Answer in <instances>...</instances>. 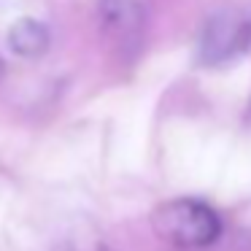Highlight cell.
<instances>
[{
  "instance_id": "obj_2",
  "label": "cell",
  "mask_w": 251,
  "mask_h": 251,
  "mask_svg": "<svg viewBox=\"0 0 251 251\" xmlns=\"http://www.w3.org/2000/svg\"><path fill=\"white\" fill-rule=\"evenodd\" d=\"M251 46V17L240 11H219L205 22L200 38V60L222 65Z\"/></svg>"
},
{
  "instance_id": "obj_4",
  "label": "cell",
  "mask_w": 251,
  "mask_h": 251,
  "mask_svg": "<svg viewBox=\"0 0 251 251\" xmlns=\"http://www.w3.org/2000/svg\"><path fill=\"white\" fill-rule=\"evenodd\" d=\"M8 49L17 57L25 60H35L49 49V30L35 19H19L11 30H8Z\"/></svg>"
},
{
  "instance_id": "obj_5",
  "label": "cell",
  "mask_w": 251,
  "mask_h": 251,
  "mask_svg": "<svg viewBox=\"0 0 251 251\" xmlns=\"http://www.w3.org/2000/svg\"><path fill=\"white\" fill-rule=\"evenodd\" d=\"M78 251H108V249H105L103 243H92V246H81Z\"/></svg>"
},
{
  "instance_id": "obj_3",
  "label": "cell",
  "mask_w": 251,
  "mask_h": 251,
  "mask_svg": "<svg viewBox=\"0 0 251 251\" xmlns=\"http://www.w3.org/2000/svg\"><path fill=\"white\" fill-rule=\"evenodd\" d=\"M103 27L119 41H135L143 27V6L138 0H103Z\"/></svg>"
},
{
  "instance_id": "obj_1",
  "label": "cell",
  "mask_w": 251,
  "mask_h": 251,
  "mask_svg": "<svg viewBox=\"0 0 251 251\" xmlns=\"http://www.w3.org/2000/svg\"><path fill=\"white\" fill-rule=\"evenodd\" d=\"M151 227L162 240L181 249H202L222 235V219L208 202L195 197L168 200L151 213Z\"/></svg>"
}]
</instances>
